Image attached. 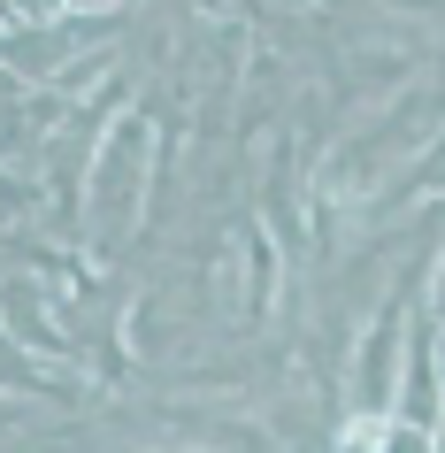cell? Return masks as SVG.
Masks as SVG:
<instances>
[{
	"mask_svg": "<svg viewBox=\"0 0 445 453\" xmlns=\"http://www.w3.org/2000/svg\"><path fill=\"white\" fill-rule=\"evenodd\" d=\"M384 423H392V415H353L346 438H338V453H376L384 446Z\"/></svg>",
	"mask_w": 445,
	"mask_h": 453,
	"instance_id": "cell-3",
	"label": "cell"
},
{
	"mask_svg": "<svg viewBox=\"0 0 445 453\" xmlns=\"http://www.w3.org/2000/svg\"><path fill=\"white\" fill-rule=\"evenodd\" d=\"M430 323H445V262H438V292H430Z\"/></svg>",
	"mask_w": 445,
	"mask_h": 453,
	"instance_id": "cell-4",
	"label": "cell"
},
{
	"mask_svg": "<svg viewBox=\"0 0 445 453\" xmlns=\"http://www.w3.org/2000/svg\"><path fill=\"white\" fill-rule=\"evenodd\" d=\"M407 292H392L369 323V346L353 361V384H361V415H392L399 407V369H407Z\"/></svg>",
	"mask_w": 445,
	"mask_h": 453,
	"instance_id": "cell-1",
	"label": "cell"
},
{
	"mask_svg": "<svg viewBox=\"0 0 445 453\" xmlns=\"http://www.w3.org/2000/svg\"><path fill=\"white\" fill-rule=\"evenodd\" d=\"M376 453H438V430H422V423H407V415H392Z\"/></svg>",
	"mask_w": 445,
	"mask_h": 453,
	"instance_id": "cell-2",
	"label": "cell"
}]
</instances>
